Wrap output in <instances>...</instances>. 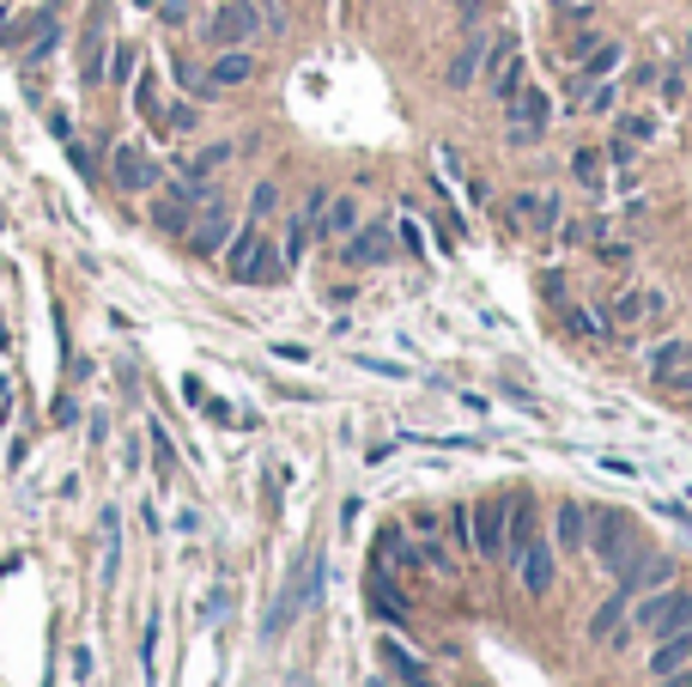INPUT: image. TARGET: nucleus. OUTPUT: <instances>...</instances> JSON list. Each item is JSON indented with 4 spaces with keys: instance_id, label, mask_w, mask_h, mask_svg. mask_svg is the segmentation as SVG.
<instances>
[{
    "instance_id": "1",
    "label": "nucleus",
    "mask_w": 692,
    "mask_h": 687,
    "mask_svg": "<svg viewBox=\"0 0 692 687\" xmlns=\"http://www.w3.org/2000/svg\"><path fill=\"white\" fill-rule=\"evenodd\" d=\"M225 274L237 280V286H280V280L292 274L286 256H280V244L268 238L256 219H243L231 232V244H225Z\"/></svg>"
},
{
    "instance_id": "2",
    "label": "nucleus",
    "mask_w": 692,
    "mask_h": 687,
    "mask_svg": "<svg viewBox=\"0 0 692 687\" xmlns=\"http://www.w3.org/2000/svg\"><path fill=\"white\" fill-rule=\"evenodd\" d=\"M262 37V7L256 0H219L207 13V43L213 49H249Z\"/></svg>"
},
{
    "instance_id": "3",
    "label": "nucleus",
    "mask_w": 692,
    "mask_h": 687,
    "mask_svg": "<svg viewBox=\"0 0 692 687\" xmlns=\"http://www.w3.org/2000/svg\"><path fill=\"white\" fill-rule=\"evenodd\" d=\"M523 86H529V67H523V55H517V37H510V31H492V43H486V92H492L498 104H510Z\"/></svg>"
},
{
    "instance_id": "4",
    "label": "nucleus",
    "mask_w": 692,
    "mask_h": 687,
    "mask_svg": "<svg viewBox=\"0 0 692 687\" xmlns=\"http://www.w3.org/2000/svg\"><path fill=\"white\" fill-rule=\"evenodd\" d=\"M158 159L146 153L140 140H122V146H110V183L122 189V195H152L158 189Z\"/></svg>"
},
{
    "instance_id": "5",
    "label": "nucleus",
    "mask_w": 692,
    "mask_h": 687,
    "mask_svg": "<svg viewBox=\"0 0 692 687\" xmlns=\"http://www.w3.org/2000/svg\"><path fill=\"white\" fill-rule=\"evenodd\" d=\"M589 523H595V529H589V548L601 554V566H608V572H620L632 554H638V536H632V517L626 511H595Z\"/></svg>"
},
{
    "instance_id": "6",
    "label": "nucleus",
    "mask_w": 692,
    "mask_h": 687,
    "mask_svg": "<svg viewBox=\"0 0 692 687\" xmlns=\"http://www.w3.org/2000/svg\"><path fill=\"white\" fill-rule=\"evenodd\" d=\"M231 232H237L231 207H225V201H207V207L195 213V225H189V250H195V256H225Z\"/></svg>"
},
{
    "instance_id": "7",
    "label": "nucleus",
    "mask_w": 692,
    "mask_h": 687,
    "mask_svg": "<svg viewBox=\"0 0 692 687\" xmlns=\"http://www.w3.org/2000/svg\"><path fill=\"white\" fill-rule=\"evenodd\" d=\"M395 256V232L389 225H359L353 238H340V262L347 268H383Z\"/></svg>"
},
{
    "instance_id": "8",
    "label": "nucleus",
    "mask_w": 692,
    "mask_h": 687,
    "mask_svg": "<svg viewBox=\"0 0 692 687\" xmlns=\"http://www.w3.org/2000/svg\"><path fill=\"white\" fill-rule=\"evenodd\" d=\"M614 578H620V590H626V596H638V590H656V584H674V560H668V554H644V548H638V554H632Z\"/></svg>"
},
{
    "instance_id": "9",
    "label": "nucleus",
    "mask_w": 692,
    "mask_h": 687,
    "mask_svg": "<svg viewBox=\"0 0 692 687\" xmlns=\"http://www.w3.org/2000/svg\"><path fill=\"white\" fill-rule=\"evenodd\" d=\"M504 505L510 499H486L468 511V529H474V554L480 560H498L504 554Z\"/></svg>"
},
{
    "instance_id": "10",
    "label": "nucleus",
    "mask_w": 692,
    "mask_h": 687,
    "mask_svg": "<svg viewBox=\"0 0 692 687\" xmlns=\"http://www.w3.org/2000/svg\"><path fill=\"white\" fill-rule=\"evenodd\" d=\"M510 566L523 572V590H529V596H547V590H553V572H559V554H553V542H541V536H535L523 554L510 560Z\"/></svg>"
},
{
    "instance_id": "11",
    "label": "nucleus",
    "mask_w": 692,
    "mask_h": 687,
    "mask_svg": "<svg viewBox=\"0 0 692 687\" xmlns=\"http://www.w3.org/2000/svg\"><path fill=\"white\" fill-rule=\"evenodd\" d=\"M249 80H256V55L249 49H219L213 67H207V98L237 92V86H249Z\"/></svg>"
},
{
    "instance_id": "12",
    "label": "nucleus",
    "mask_w": 692,
    "mask_h": 687,
    "mask_svg": "<svg viewBox=\"0 0 692 687\" xmlns=\"http://www.w3.org/2000/svg\"><path fill=\"white\" fill-rule=\"evenodd\" d=\"M504 122H510V128H541V134H547V122H553V98L541 92V86H523V92H517V98L504 104Z\"/></svg>"
},
{
    "instance_id": "13",
    "label": "nucleus",
    "mask_w": 692,
    "mask_h": 687,
    "mask_svg": "<svg viewBox=\"0 0 692 687\" xmlns=\"http://www.w3.org/2000/svg\"><path fill=\"white\" fill-rule=\"evenodd\" d=\"M486 43H492V31L468 37L456 55H450V67H444V86H450V92H468V86H474V74L486 67Z\"/></svg>"
},
{
    "instance_id": "14",
    "label": "nucleus",
    "mask_w": 692,
    "mask_h": 687,
    "mask_svg": "<svg viewBox=\"0 0 692 687\" xmlns=\"http://www.w3.org/2000/svg\"><path fill=\"white\" fill-rule=\"evenodd\" d=\"M353 232H359V195H328L322 219H316V238L340 244V238H353Z\"/></svg>"
},
{
    "instance_id": "15",
    "label": "nucleus",
    "mask_w": 692,
    "mask_h": 687,
    "mask_svg": "<svg viewBox=\"0 0 692 687\" xmlns=\"http://www.w3.org/2000/svg\"><path fill=\"white\" fill-rule=\"evenodd\" d=\"M104 67H110V37H104V19L86 25V43H79V74L86 86H104Z\"/></svg>"
},
{
    "instance_id": "16",
    "label": "nucleus",
    "mask_w": 692,
    "mask_h": 687,
    "mask_svg": "<svg viewBox=\"0 0 692 687\" xmlns=\"http://www.w3.org/2000/svg\"><path fill=\"white\" fill-rule=\"evenodd\" d=\"M504 511H510V560H517L541 536V517H535V499H529V493H510Z\"/></svg>"
},
{
    "instance_id": "17",
    "label": "nucleus",
    "mask_w": 692,
    "mask_h": 687,
    "mask_svg": "<svg viewBox=\"0 0 692 687\" xmlns=\"http://www.w3.org/2000/svg\"><path fill=\"white\" fill-rule=\"evenodd\" d=\"M687 365H692V341H680V335H674V341H656L650 353H644V371H650L656 384H668V378L687 371Z\"/></svg>"
},
{
    "instance_id": "18",
    "label": "nucleus",
    "mask_w": 692,
    "mask_h": 687,
    "mask_svg": "<svg viewBox=\"0 0 692 687\" xmlns=\"http://www.w3.org/2000/svg\"><path fill=\"white\" fill-rule=\"evenodd\" d=\"M626 608H632V596L614 584V596L589 615V645H608V639H620V621H626Z\"/></svg>"
},
{
    "instance_id": "19",
    "label": "nucleus",
    "mask_w": 692,
    "mask_h": 687,
    "mask_svg": "<svg viewBox=\"0 0 692 687\" xmlns=\"http://www.w3.org/2000/svg\"><path fill=\"white\" fill-rule=\"evenodd\" d=\"M692 663V627L687 633H674V639H656V657H650V675L662 682V675H674V669H687Z\"/></svg>"
},
{
    "instance_id": "20",
    "label": "nucleus",
    "mask_w": 692,
    "mask_h": 687,
    "mask_svg": "<svg viewBox=\"0 0 692 687\" xmlns=\"http://www.w3.org/2000/svg\"><path fill=\"white\" fill-rule=\"evenodd\" d=\"M510 207L523 213L529 225H535V232H553V225L565 219V207H559V195H535V189H529V195H517L510 201Z\"/></svg>"
},
{
    "instance_id": "21",
    "label": "nucleus",
    "mask_w": 692,
    "mask_h": 687,
    "mask_svg": "<svg viewBox=\"0 0 692 687\" xmlns=\"http://www.w3.org/2000/svg\"><path fill=\"white\" fill-rule=\"evenodd\" d=\"M377 657L389 663V669L401 675V682H413V687H431V669H426V657H413V651H401V645H395V639H383V645H377Z\"/></svg>"
},
{
    "instance_id": "22",
    "label": "nucleus",
    "mask_w": 692,
    "mask_h": 687,
    "mask_svg": "<svg viewBox=\"0 0 692 687\" xmlns=\"http://www.w3.org/2000/svg\"><path fill=\"white\" fill-rule=\"evenodd\" d=\"M553 517H559V523H553V529H559V548H589V511H583V505L559 499V511H553Z\"/></svg>"
},
{
    "instance_id": "23",
    "label": "nucleus",
    "mask_w": 692,
    "mask_h": 687,
    "mask_svg": "<svg viewBox=\"0 0 692 687\" xmlns=\"http://www.w3.org/2000/svg\"><path fill=\"white\" fill-rule=\"evenodd\" d=\"M565 329H571L577 341H608V335H614V317H608V311H583V304H571V311H565Z\"/></svg>"
},
{
    "instance_id": "24",
    "label": "nucleus",
    "mask_w": 692,
    "mask_h": 687,
    "mask_svg": "<svg viewBox=\"0 0 692 687\" xmlns=\"http://www.w3.org/2000/svg\"><path fill=\"white\" fill-rule=\"evenodd\" d=\"M687 627H692V590H680L674 602L650 621V639H674V633H687Z\"/></svg>"
},
{
    "instance_id": "25",
    "label": "nucleus",
    "mask_w": 692,
    "mask_h": 687,
    "mask_svg": "<svg viewBox=\"0 0 692 687\" xmlns=\"http://www.w3.org/2000/svg\"><path fill=\"white\" fill-rule=\"evenodd\" d=\"M152 225L158 232H170V238H189V225H195V207H183L177 195L152 201Z\"/></svg>"
},
{
    "instance_id": "26",
    "label": "nucleus",
    "mask_w": 692,
    "mask_h": 687,
    "mask_svg": "<svg viewBox=\"0 0 692 687\" xmlns=\"http://www.w3.org/2000/svg\"><path fill=\"white\" fill-rule=\"evenodd\" d=\"M231 153H237V146H231V140H213V146H201L195 159H189V165H183V177H201V183H207V177H213V171H219V165H231Z\"/></svg>"
},
{
    "instance_id": "27",
    "label": "nucleus",
    "mask_w": 692,
    "mask_h": 687,
    "mask_svg": "<svg viewBox=\"0 0 692 687\" xmlns=\"http://www.w3.org/2000/svg\"><path fill=\"white\" fill-rule=\"evenodd\" d=\"M310 238H316V232H310V219H304V213H292V219H286V238H280V256H286V268H298V262H304Z\"/></svg>"
},
{
    "instance_id": "28",
    "label": "nucleus",
    "mask_w": 692,
    "mask_h": 687,
    "mask_svg": "<svg viewBox=\"0 0 692 687\" xmlns=\"http://www.w3.org/2000/svg\"><path fill=\"white\" fill-rule=\"evenodd\" d=\"M620 61H626V49H620V43H595V49L583 55V80H614Z\"/></svg>"
},
{
    "instance_id": "29",
    "label": "nucleus",
    "mask_w": 692,
    "mask_h": 687,
    "mask_svg": "<svg viewBox=\"0 0 692 687\" xmlns=\"http://www.w3.org/2000/svg\"><path fill=\"white\" fill-rule=\"evenodd\" d=\"M571 171H577V183H583L589 195H601V183H608V165H601V153H595V146H577Z\"/></svg>"
},
{
    "instance_id": "30",
    "label": "nucleus",
    "mask_w": 692,
    "mask_h": 687,
    "mask_svg": "<svg viewBox=\"0 0 692 687\" xmlns=\"http://www.w3.org/2000/svg\"><path fill=\"white\" fill-rule=\"evenodd\" d=\"M134 110H140L152 128H165V98H158V80H152V74H140V80H134Z\"/></svg>"
},
{
    "instance_id": "31",
    "label": "nucleus",
    "mask_w": 692,
    "mask_h": 687,
    "mask_svg": "<svg viewBox=\"0 0 692 687\" xmlns=\"http://www.w3.org/2000/svg\"><path fill=\"white\" fill-rule=\"evenodd\" d=\"M656 311H662V292H620V304H614V317H620V323L656 317Z\"/></svg>"
},
{
    "instance_id": "32",
    "label": "nucleus",
    "mask_w": 692,
    "mask_h": 687,
    "mask_svg": "<svg viewBox=\"0 0 692 687\" xmlns=\"http://www.w3.org/2000/svg\"><path fill=\"white\" fill-rule=\"evenodd\" d=\"M98 536H104V578H116V566H122V517H116V511H104Z\"/></svg>"
},
{
    "instance_id": "33",
    "label": "nucleus",
    "mask_w": 692,
    "mask_h": 687,
    "mask_svg": "<svg viewBox=\"0 0 692 687\" xmlns=\"http://www.w3.org/2000/svg\"><path fill=\"white\" fill-rule=\"evenodd\" d=\"M104 80H110V86H134V43H110Z\"/></svg>"
},
{
    "instance_id": "34",
    "label": "nucleus",
    "mask_w": 692,
    "mask_h": 687,
    "mask_svg": "<svg viewBox=\"0 0 692 687\" xmlns=\"http://www.w3.org/2000/svg\"><path fill=\"white\" fill-rule=\"evenodd\" d=\"M280 213V183H256L249 189V219L262 225V219H274Z\"/></svg>"
},
{
    "instance_id": "35",
    "label": "nucleus",
    "mask_w": 692,
    "mask_h": 687,
    "mask_svg": "<svg viewBox=\"0 0 692 687\" xmlns=\"http://www.w3.org/2000/svg\"><path fill=\"white\" fill-rule=\"evenodd\" d=\"M195 104H170L165 110V128H158V134H195Z\"/></svg>"
},
{
    "instance_id": "36",
    "label": "nucleus",
    "mask_w": 692,
    "mask_h": 687,
    "mask_svg": "<svg viewBox=\"0 0 692 687\" xmlns=\"http://www.w3.org/2000/svg\"><path fill=\"white\" fill-rule=\"evenodd\" d=\"M152 663H158V615H152V621H146V639H140V669H146V682H152Z\"/></svg>"
},
{
    "instance_id": "37",
    "label": "nucleus",
    "mask_w": 692,
    "mask_h": 687,
    "mask_svg": "<svg viewBox=\"0 0 692 687\" xmlns=\"http://www.w3.org/2000/svg\"><path fill=\"white\" fill-rule=\"evenodd\" d=\"M371 602H377V615H383V621H395V627H401V621H407V608H401V602H395V596H389V590H383V584H377V590H371Z\"/></svg>"
},
{
    "instance_id": "38",
    "label": "nucleus",
    "mask_w": 692,
    "mask_h": 687,
    "mask_svg": "<svg viewBox=\"0 0 692 687\" xmlns=\"http://www.w3.org/2000/svg\"><path fill=\"white\" fill-rule=\"evenodd\" d=\"M328 195H334V189H322V183H316V189H310V195H304V207H298V213H304V219H310V232H316V219H322Z\"/></svg>"
},
{
    "instance_id": "39",
    "label": "nucleus",
    "mask_w": 692,
    "mask_h": 687,
    "mask_svg": "<svg viewBox=\"0 0 692 687\" xmlns=\"http://www.w3.org/2000/svg\"><path fill=\"white\" fill-rule=\"evenodd\" d=\"M595 7H601V0H553V13H559V19H589Z\"/></svg>"
},
{
    "instance_id": "40",
    "label": "nucleus",
    "mask_w": 692,
    "mask_h": 687,
    "mask_svg": "<svg viewBox=\"0 0 692 687\" xmlns=\"http://www.w3.org/2000/svg\"><path fill=\"white\" fill-rule=\"evenodd\" d=\"M620 134H626V140H650L656 122H650V116H626V122H620Z\"/></svg>"
},
{
    "instance_id": "41",
    "label": "nucleus",
    "mask_w": 692,
    "mask_h": 687,
    "mask_svg": "<svg viewBox=\"0 0 692 687\" xmlns=\"http://www.w3.org/2000/svg\"><path fill=\"white\" fill-rule=\"evenodd\" d=\"M426 566L438 572V578H456V560H450L444 548H426Z\"/></svg>"
},
{
    "instance_id": "42",
    "label": "nucleus",
    "mask_w": 692,
    "mask_h": 687,
    "mask_svg": "<svg viewBox=\"0 0 692 687\" xmlns=\"http://www.w3.org/2000/svg\"><path fill=\"white\" fill-rule=\"evenodd\" d=\"M595 43H601V37H589V31H577V37H571V49H565V55H571V61H583V55L595 49Z\"/></svg>"
},
{
    "instance_id": "43",
    "label": "nucleus",
    "mask_w": 692,
    "mask_h": 687,
    "mask_svg": "<svg viewBox=\"0 0 692 687\" xmlns=\"http://www.w3.org/2000/svg\"><path fill=\"white\" fill-rule=\"evenodd\" d=\"M152 457H158V469H165V475H170V438L158 432V426H152Z\"/></svg>"
},
{
    "instance_id": "44",
    "label": "nucleus",
    "mask_w": 692,
    "mask_h": 687,
    "mask_svg": "<svg viewBox=\"0 0 692 687\" xmlns=\"http://www.w3.org/2000/svg\"><path fill=\"white\" fill-rule=\"evenodd\" d=\"M92 669H98V663H92V651L79 645V651H73V675H79V682H92Z\"/></svg>"
},
{
    "instance_id": "45",
    "label": "nucleus",
    "mask_w": 692,
    "mask_h": 687,
    "mask_svg": "<svg viewBox=\"0 0 692 687\" xmlns=\"http://www.w3.org/2000/svg\"><path fill=\"white\" fill-rule=\"evenodd\" d=\"M601 469H608V475H626V481H632V475H638V469H632V463H626V457H601Z\"/></svg>"
},
{
    "instance_id": "46",
    "label": "nucleus",
    "mask_w": 692,
    "mask_h": 687,
    "mask_svg": "<svg viewBox=\"0 0 692 687\" xmlns=\"http://www.w3.org/2000/svg\"><path fill=\"white\" fill-rule=\"evenodd\" d=\"M395 238H401L407 250H419V225H413V219H401V225H395Z\"/></svg>"
},
{
    "instance_id": "47",
    "label": "nucleus",
    "mask_w": 692,
    "mask_h": 687,
    "mask_svg": "<svg viewBox=\"0 0 692 687\" xmlns=\"http://www.w3.org/2000/svg\"><path fill=\"white\" fill-rule=\"evenodd\" d=\"M359 365H365V371H383V378H407L401 365H389V359H359Z\"/></svg>"
},
{
    "instance_id": "48",
    "label": "nucleus",
    "mask_w": 692,
    "mask_h": 687,
    "mask_svg": "<svg viewBox=\"0 0 692 687\" xmlns=\"http://www.w3.org/2000/svg\"><path fill=\"white\" fill-rule=\"evenodd\" d=\"M541 292H547V299H565V274H541Z\"/></svg>"
},
{
    "instance_id": "49",
    "label": "nucleus",
    "mask_w": 692,
    "mask_h": 687,
    "mask_svg": "<svg viewBox=\"0 0 692 687\" xmlns=\"http://www.w3.org/2000/svg\"><path fill=\"white\" fill-rule=\"evenodd\" d=\"M456 7H462V19H480L486 13V0H456Z\"/></svg>"
},
{
    "instance_id": "50",
    "label": "nucleus",
    "mask_w": 692,
    "mask_h": 687,
    "mask_svg": "<svg viewBox=\"0 0 692 687\" xmlns=\"http://www.w3.org/2000/svg\"><path fill=\"white\" fill-rule=\"evenodd\" d=\"M687 61H692V37H687Z\"/></svg>"
}]
</instances>
